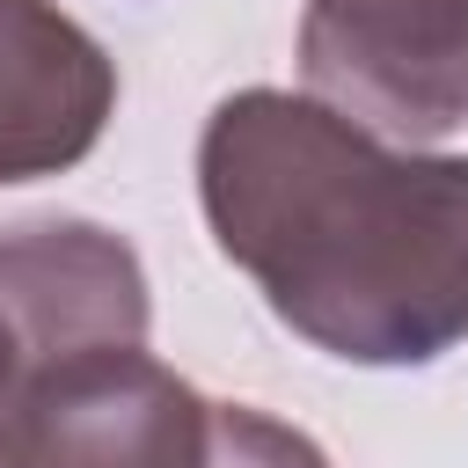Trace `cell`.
Instances as JSON below:
<instances>
[{
    "label": "cell",
    "instance_id": "5",
    "mask_svg": "<svg viewBox=\"0 0 468 468\" xmlns=\"http://www.w3.org/2000/svg\"><path fill=\"white\" fill-rule=\"evenodd\" d=\"M197 468H329V453L307 431H292L249 402H212V431H205Z\"/></svg>",
    "mask_w": 468,
    "mask_h": 468
},
{
    "label": "cell",
    "instance_id": "3",
    "mask_svg": "<svg viewBox=\"0 0 468 468\" xmlns=\"http://www.w3.org/2000/svg\"><path fill=\"white\" fill-rule=\"evenodd\" d=\"M0 322L44 358L146 344V271L124 234L95 219H22L0 227Z\"/></svg>",
    "mask_w": 468,
    "mask_h": 468
},
{
    "label": "cell",
    "instance_id": "6",
    "mask_svg": "<svg viewBox=\"0 0 468 468\" xmlns=\"http://www.w3.org/2000/svg\"><path fill=\"white\" fill-rule=\"evenodd\" d=\"M0 468H44V395L37 358L0 322Z\"/></svg>",
    "mask_w": 468,
    "mask_h": 468
},
{
    "label": "cell",
    "instance_id": "2",
    "mask_svg": "<svg viewBox=\"0 0 468 468\" xmlns=\"http://www.w3.org/2000/svg\"><path fill=\"white\" fill-rule=\"evenodd\" d=\"M300 73L380 139H446L468 124V0H307Z\"/></svg>",
    "mask_w": 468,
    "mask_h": 468
},
{
    "label": "cell",
    "instance_id": "1",
    "mask_svg": "<svg viewBox=\"0 0 468 468\" xmlns=\"http://www.w3.org/2000/svg\"><path fill=\"white\" fill-rule=\"evenodd\" d=\"M197 197L263 307L344 366H431L468 336V161L388 146L322 95L241 88L205 117Z\"/></svg>",
    "mask_w": 468,
    "mask_h": 468
},
{
    "label": "cell",
    "instance_id": "4",
    "mask_svg": "<svg viewBox=\"0 0 468 468\" xmlns=\"http://www.w3.org/2000/svg\"><path fill=\"white\" fill-rule=\"evenodd\" d=\"M117 110L110 51L58 0H0V183L73 168Z\"/></svg>",
    "mask_w": 468,
    "mask_h": 468
}]
</instances>
